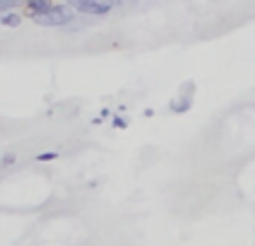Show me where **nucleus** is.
I'll use <instances>...</instances> for the list:
<instances>
[{"instance_id": "obj_1", "label": "nucleus", "mask_w": 255, "mask_h": 246, "mask_svg": "<svg viewBox=\"0 0 255 246\" xmlns=\"http://www.w3.org/2000/svg\"><path fill=\"white\" fill-rule=\"evenodd\" d=\"M72 18H74V9L70 4H52L47 11L31 16V20L43 27H63L67 22H72Z\"/></svg>"}, {"instance_id": "obj_2", "label": "nucleus", "mask_w": 255, "mask_h": 246, "mask_svg": "<svg viewBox=\"0 0 255 246\" xmlns=\"http://www.w3.org/2000/svg\"><path fill=\"white\" fill-rule=\"evenodd\" d=\"M72 9H79L83 13H92V16H103L112 9L110 2H103V0H72L70 2Z\"/></svg>"}, {"instance_id": "obj_3", "label": "nucleus", "mask_w": 255, "mask_h": 246, "mask_svg": "<svg viewBox=\"0 0 255 246\" xmlns=\"http://www.w3.org/2000/svg\"><path fill=\"white\" fill-rule=\"evenodd\" d=\"M49 7H52V2H47V0H31V2L27 4V11H29L31 16H38V13L47 11Z\"/></svg>"}, {"instance_id": "obj_4", "label": "nucleus", "mask_w": 255, "mask_h": 246, "mask_svg": "<svg viewBox=\"0 0 255 246\" xmlns=\"http://www.w3.org/2000/svg\"><path fill=\"white\" fill-rule=\"evenodd\" d=\"M0 25L18 27V25H20V16H16V13H2V18H0Z\"/></svg>"}, {"instance_id": "obj_5", "label": "nucleus", "mask_w": 255, "mask_h": 246, "mask_svg": "<svg viewBox=\"0 0 255 246\" xmlns=\"http://www.w3.org/2000/svg\"><path fill=\"white\" fill-rule=\"evenodd\" d=\"M56 154L54 152H47V154H38V161H47V159H54Z\"/></svg>"}]
</instances>
